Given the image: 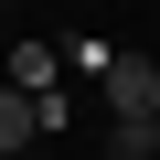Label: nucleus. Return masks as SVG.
<instances>
[{"label":"nucleus","mask_w":160,"mask_h":160,"mask_svg":"<svg viewBox=\"0 0 160 160\" xmlns=\"http://www.w3.org/2000/svg\"><path fill=\"white\" fill-rule=\"evenodd\" d=\"M11 160H43V149H11Z\"/></svg>","instance_id":"obj_5"},{"label":"nucleus","mask_w":160,"mask_h":160,"mask_svg":"<svg viewBox=\"0 0 160 160\" xmlns=\"http://www.w3.org/2000/svg\"><path fill=\"white\" fill-rule=\"evenodd\" d=\"M96 75H107V107L118 118H160V64L149 53H96Z\"/></svg>","instance_id":"obj_1"},{"label":"nucleus","mask_w":160,"mask_h":160,"mask_svg":"<svg viewBox=\"0 0 160 160\" xmlns=\"http://www.w3.org/2000/svg\"><path fill=\"white\" fill-rule=\"evenodd\" d=\"M160 149V118H107V160H149Z\"/></svg>","instance_id":"obj_3"},{"label":"nucleus","mask_w":160,"mask_h":160,"mask_svg":"<svg viewBox=\"0 0 160 160\" xmlns=\"http://www.w3.org/2000/svg\"><path fill=\"white\" fill-rule=\"evenodd\" d=\"M149 160H160V149H149Z\"/></svg>","instance_id":"obj_7"},{"label":"nucleus","mask_w":160,"mask_h":160,"mask_svg":"<svg viewBox=\"0 0 160 160\" xmlns=\"http://www.w3.org/2000/svg\"><path fill=\"white\" fill-rule=\"evenodd\" d=\"M53 64H64L53 43H11V86H32V96H43V86H53Z\"/></svg>","instance_id":"obj_4"},{"label":"nucleus","mask_w":160,"mask_h":160,"mask_svg":"<svg viewBox=\"0 0 160 160\" xmlns=\"http://www.w3.org/2000/svg\"><path fill=\"white\" fill-rule=\"evenodd\" d=\"M0 22H11V0H0Z\"/></svg>","instance_id":"obj_6"},{"label":"nucleus","mask_w":160,"mask_h":160,"mask_svg":"<svg viewBox=\"0 0 160 160\" xmlns=\"http://www.w3.org/2000/svg\"><path fill=\"white\" fill-rule=\"evenodd\" d=\"M11 149H43V96L32 86H0V160Z\"/></svg>","instance_id":"obj_2"}]
</instances>
